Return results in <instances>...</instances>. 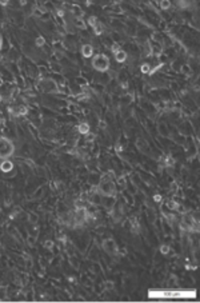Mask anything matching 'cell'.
<instances>
[{
  "mask_svg": "<svg viewBox=\"0 0 200 303\" xmlns=\"http://www.w3.org/2000/svg\"><path fill=\"white\" fill-rule=\"evenodd\" d=\"M96 191L101 196H107V198H113L116 195V184L111 179V172L110 175H103L100 179L99 184L96 186Z\"/></svg>",
  "mask_w": 200,
  "mask_h": 303,
  "instance_id": "1",
  "label": "cell"
},
{
  "mask_svg": "<svg viewBox=\"0 0 200 303\" xmlns=\"http://www.w3.org/2000/svg\"><path fill=\"white\" fill-rule=\"evenodd\" d=\"M15 154V144L11 139L0 136V159H8Z\"/></svg>",
  "mask_w": 200,
  "mask_h": 303,
  "instance_id": "2",
  "label": "cell"
},
{
  "mask_svg": "<svg viewBox=\"0 0 200 303\" xmlns=\"http://www.w3.org/2000/svg\"><path fill=\"white\" fill-rule=\"evenodd\" d=\"M91 64H92V67L95 68L98 72H107L108 70H110L111 67V62H110V58L105 55H103V53H99V55L93 56L92 58V62H91Z\"/></svg>",
  "mask_w": 200,
  "mask_h": 303,
  "instance_id": "3",
  "label": "cell"
},
{
  "mask_svg": "<svg viewBox=\"0 0 200 303\" xmlns=\"http://www.w3.org/2000/svg\"><path fill=\"white\" fill-rule=\"evenodd\" d=\"M101 247H103V250H104L107 254H110V255H116V254L119 253L118 244H116V242L113 241L112 238L104 239L103 243H101Z\"/></svg>",
  "mask_w": 200,
  "mask_h": 303,
  "instance_id": "4",
  "label": "cell"
},
{
  "mask_svg": "<svg viewBox=\"0 0 200 303\" xmlns=\"http://www.w3.org/2000/svg\"><path fill=\"white\" fill-rule=\"evenodd\" d=\"M40 87L44 92H48V94H53V92H58L59 91V85L53 79H43L40 82Z\"/></svg>",
  "mask_w": 200,
  "mask_h": 303,
  "instance_id": "5",
  "label": "cell"
},
{
  "mask_svg": "<svg viewBox=\"0 0 200 303\" xmlns=\"http://www.w3.org/2000/svg\"><path fill=\"white\" fill-rule=\"evenodd\" d=\"M10 114H12L13 116L19 118V116H24L28 114V107L27 105H16V107L10 108Z\"/></svg>",
  "mask_w": 200,
  "mask_h": 303,
  "instance_id": "6",
  "label": "cell"
},
{
  "mask_svg": "<svg viewBox=\"0 0 200 303\" xmlns=\"http://www.w3.org/2000/svg\"><path fill=\"white\" fill-rule=\"evenodd\" d=\"M13 162L10 160V159H3V162L0 163V171L3 174H10L13 171Z\"/></svg>",
  "mask_w": 200,
  "mask_h": 303,
  "instance_id": "7",
  "label": "cell"
},
{
  "mask_svg": "<svg viewBox=\"0 0 200 303\" xmlns=\"http://www.w3.org/2000/svg\"><path fill=\"white\" fill-rule=\"evenodd\" d=\"M80 51H81L83 58H85V59H90L93 56V47L91 44H83Z\"/></svg>",
  "mask_w": 200,
  "mask_h": 303,
  "instance_id": "8",
  "label": "cell"
},
{
  "mask_svg": "<svg viewBox=\"0 0 200 303\" xmlns=\"http://www.w3.org/2000/svg\"><path fill=\"white\" fill-rule=\"evenodd\" d=\"M136 146H138V148L141 151V152H144V154L150 152V144H148V142H145L144 139L139 138L138 142H136Z\"/></svg>",
  "mask_w": 200,
  "mask_h": 303,
  "instance_id": "9",
  "label": "cell"
},
{
  "mask_svg": "<svg viewBox=\"0 0 200 303\" xmlns=\"http://www.w3.org/2000/svg\"><path fill=\"white\" fill-rule=\"evenodd\" d=\"M90 131H91V127H90V124H88L87 122L79 123V126H78V132L80 134V135H87Z\"/></svg>",
  "mask_w": 200,
  "mask_h": 303,
  "instance_id": "10",
  "label": "cell"
},
{
  "mask_svg": "<svg viewBox=\"0 0 200 303\" xmlns=\"http://www.w3.org/2000/svg\"><path fill=\"white\" fill-rule=\"evenodd\" d=\"M127 59H128V53L124 50H120L115 53V60L118 63H124Z\"/></svg>",
  "mask_w": 200,
  "mask_h": 303,
  "instance_id": "11",
  "label": "cell"
},
{
  "mask_svg": "<svg viewBox=\"0 0 200 303\" xmlns=\"http://www.w3.org/2000/svg\"><path fill=\"white\" fill-rule=\"evenodd\" d=\"M131 231L133 234H139L140 232V223L138 222L136 218H131Z\"/></svg>",
  "mask_w": 200,
  "mask_h": 303,
  "instance_id": "12",
  "label": "cell"
},
{
  "mask_svg": "<svg viewBox=\"0 0 200 303\" xmlns=\"http://www.w3.org/2000/svg\"><path fill=\"white\" fill-rule=\"evenodd\" d=\"M72 12L73 15H75V19H83V15H84V12H83V10L79 7L78 4H75L72 7Z\"/></svg>",
  "mask_w": 200,
  "mask_h": 303,
  "instance_id": "13",
  "label": "cell"
},
{
  "mask_svg": "<svg viewBox=\"0 0 200 303\" xmlns=\"http://www.w3.org/2000/svg\"><path fill=\"white\" fill-rule=\"evenodd\" d=\"M163 164L167 166V167H171V166L175 164V159H173L171 155H167L164 159H163Z\"/></svg>",
  "mask_w": 200,
  "mask_h": 303,
  "instance_id": "14",
  "label": "cell"
},
{
  "mask_svg": "<svg viewBox=\"0 0 200 303\" xmlns=\"http://www.w3.org/2000/svg\"><path fill=\"white\" fill-rule=\"evenodd\" d=\"M35 45L38 48H41V47H44L45 45V39H44V36H41V35H39L38 38L35 39Z\"/></svg>",
  "mask_w": 200,
  "mask_h": 303,
  "instance_id": "15",
  "label": "cell"
},
{
  "mask_svg": "<svg viewBox=\"0 0 200 303\" xmlns=\"http://www.w3.org/2000/svg\"><path fill=\"white\" fill-rule=\"evenodd\" d=\"M76 208H87V202L83 201V199H76L75 201V210Z\"/></svg>",
  "mask_w": 200,
  "mask_h": 303,
  "instance_id": "16",
  "label": "cell"
},
{
  "mask_svg": "<svg viewBox=\"0 0 200 303\" xmlns=\"http://www.w3.org/2000/svg\"><path fill=\"white\" fill-rule=\"evenodd\" d=\"M103 31H104V28H103V25L100 24V23H98V24L93 27V33H95L96 36H99V35H101L103 33Z\"/></svg>",
  "mask_w": 200,
  "mask_h": 303,
  "instance_id": "17",
  "label": "cell"
},
{
  "mask_svg": "<svg viewBox=\"0 0 200 303\" xmlns=\"http://www.w3.org/2000/svg\"><path fill=\"white\" fill-rule=\"evenodd\" d=\"M151 64L150 63H144V64H141V67H140V71H141L143 74H150V71H151Z\"/></svg>",
  "mask_w": 200,
  "mask_h": 303,
  "instance_id": "18",
  "label": "cell"
},
{
  "mask_svg": "<svg viewBox=\"0 0 200 303\" xmlns=\"http://www.w3.org/2000/svg\"><path fill=\"white\" fill-rule=\"evenodd\" d=\"M178 203H176L175 201H167V207L170 208V210H172V211H176V208H178Z\"/></svg>",
  "mask_w": 200,
  "mask_h": 303,
  "instance_id": "19",
  "label": "cell"
},
{
  "mask_svg": "<svg viewBox=\"0 0 200 303\" xmlns=\"http://www.w3.org/2000/svg\"><path fill=\"white\" fill-rule=\"evenodd\" d=\"M43 247L47 248V250H52V248H53V241H51V239L44 241V243H43Z\"/></svg>",
  "mask_w": 200,
  "mask_h": 303,
  "instance_id": "20",
  "label": "cell"
},
{
  "mask_svg": "<svg viewBox=\"0 0 200 303\" xmlns=\"http://www.w3.org/2000/svg\"><path fill=\"white\" fill-rule=\"evenodd\" d=\"M75 23H76V27L78 28H80V30H84L85 27H87V25H85V23H84V20H83V19H75Z\"/></svg>",
  "mask_w": 200,
  "mask_h": 303,
  "instance_id": "21",
  "label": "cell"
},
{
  "mask_svg": "<svg viewBox=\"0 0 200 303\" xmlns=\"http://www.w3.org/2000/svg\"><path fill=\"white\" fill-rule=\"evenodd\" d=\"M87 24H90L91 27H95L96 24H98V19H96V16H90L88 18V20H87Z\"/></svg>",
  "mask_w": 200,
  "mask_h": 303,
  "instance_id": "22",
  "label": "cell"
},
{
  "mask_svg": "<svg viewBox=\"0 0 200 303\" xmlns=\"http://www.w3.org/2000/svg\"><path fill=\"white\" fill-rule=\"evenodd\" d=\"M84 139H85V142H93V140L96 139V135H95V134H92V132L90 131L87 135H84Z\"/></svg>",
  "mask_w": 200,
  "mask_h": 303,
  "instance_id": "23",
  "label": "cell"
},
{
  "mask_svg": "<svg viewBox=\"0 0 200 303\" xmlns=\"http://www.w3.org/2000/svg\"><path fill=\"white\" fill-rule=\"evenodd\" d=\"M160 253L164 254V255H167V254L171 253V247L170 246H167V244H163L161 247H160Z\"/></svg>",
  "mask_w": 200,
  "mask_h": 303,
  "instance_id": "24",
  "label": "cell"
},
{
  "mask_svg": "<svg viewBox=\"0 0 200 303\" xmlns=\"http://www.w3.org/2000/svg\"><path fill=\"white\" fill-rule=\"evenodd\" d=\"M160 8H163V10H168V8H171V1H168V0H163V1H160Z\"/></svg>",
  "mask_w": 200,
  "mask_h": 303,
  "instance_id": "25",
  "label": "cell"
},
{
  "mask_svg": "<svg viewBox=\"0 0 200 303\" xmlns=\"http://www.w3.org/2000/svg\"><path fill=\"white\" fill-rule=\"evenodd\" d=\"M148 219H150V222H151V223H153V222L156 221V218H155V212H153L152 208H150V210H148Z\"/></svg>",
  "mask_w": 200,
  "mask_h": 303,
  "instance_id": "26",
  "label": "cell"
},
{
  "mask_svg": "<svg viewBox=\"0 0 200 303\" xmlns=\"http://www.w3.org/2000/svg\"><path fill=\"white\" fill-rule=\"evenodd\" d=\"M111 51H112V53L115 55V53L118 52V51H120V45L118 44V43H113V44L111 45Z\"/></svg>",
  "mask_w": 200,
  "mask_h": 303,
  "instance_id": "27",
  "label": "cell"
},
{
  "mask_svg": "<svg viewBox=\"0 0 200 303\" xmlns=\"http://www.w3.org/2000/svg\"><path fill=\"white\" fill-rule=\"evenodd\" d=\"M28 219H30L31 223H36L39 218H38V215H36V214H30V218H28Z\"/></svg>",
  "mask_w": 200,
  "mask_h": 303,
  "instance_id": "28",
  "label": "cell"
},
{
  "mask_svg": "<svg viewBox=\"0 0 200 303\" xmlns=\"http://www.w3.org/2000/svg\"><path fill=\"white\" fill-rule=\"evenodd\" d=\"M118 183L120 186H125L127 184V182H125V178L124 176H120V178H118Z\"/></svg>",
  "mask_w": 200,
  "mask_h": 303,
  "instance_id": "29",
  "label": "cell"
},
{
  "mask_svg": "<svg viewBox=\"0 0 200 303\" xmlns=\"http://www.w3.org/2000/svg\"><path fill=\"white\" fill-rule=\"evenodd\" d=\"M35 242H36V238H35V236H32V235L28 236V244H30V246L35 244Z\"/></svg>",
  "mask_w": 200,
  "mask_h": 303,
  "instance_id": "30",
  "label": "cell"
},
{
  "mask_svg": "<svg viewBox=\"0 0 200 303\" xmlns=\"http://www.w3.org/2000/svg\"><path fill=\"white\" fill-rule=\"evenodd\" d=\"M41 13H43V11L39 10V8H35V10H33V15L38 16V18H39V16H41Z\"/></svg>",
  "mask_w": 200,
  "mask_h": 303,
  "instance_id": "31",
  "label": "cell"
},
{
  "mask_svg": "<svg viewBox=\"0 0 200 303\" xmlns=\"http://www.w3.org/2000/svg\"><path fill=\"white\" fill-rule=\"evenodd\" d=\"M152 39L153 40H156V42H161V36H159V33H153Z\"/></svg>",
  "mask_w": 200,
  "mask_h": 303,
  "instance_id": "32",
  "label": "cell"
},
{
  "mask_svg": "<svg viewBox=\"0 0 200 303\" xmlns=\"http://www.w3.org/2000/svg\"><path fill=\"white\" fill-rule=\"evenodd\" d=\"M153 201L155 202H161V195H158V194H156V195L153 196Z\"/></svg>",
  "mask_w": 200,
  "mask_h": 303,
  "instance_id": "33",
  "label": "cell"
},
{
  "mask_svg": "<svg viewBox=\"0 0 200 303\" xmlns=\"http://www.w3.org/2000/svg\"><path fill=\"white\" fill-rule=\"evenodd\" d=\"M8 3H10V1H7V0H3V1H0V5L5 7V5H8Z\"/></svg>",
  "mask_w": 200,
  "mask_h": 303,
  "instance_id": "34",
  "label": "cell"
},
{
  "mask_svg": "<svg viewBox=\"0 0 200 303\" xmlns=\"http://www.w3.org/2000/svg\"><path fill=\"white\" fill-rule=\"evenodd\" d=\"M1 48H3V39H1V36H0V51H1Z\"/></svg>",
  "mask_w": 200,
  "mask_h": 303,
  "instance_id": "35",
  "label": "cell"
},
{
  "mask_svg": "<svg viewBox=\"0 0 200 303\" xmlns=\"http://www.w3.org/2000/svg\"><path fill=\"white\" fill-rule=\"evenodd\" d=\"M1 100H3V96H1V95H0V103H1Z\"/></svg>",
  "mask_w": 200,
  "mask_h": 303,
  "instance_id": "36",
  "label": "cell"
},
{
  "mask_svg": "<svg viewBox=\"0 0 200 303\" xmlns=\"http://www.w3.org/2000/svg\"><path fill=\"white\" fill-rule=\"evenodd\" d=\"M0 126H1V119H0Z\"/></svg>",
  "mask_w": 200,
  "mask_h": 303,
  "instance_id": "37",
  "label": "cell"
}]
</instances>
